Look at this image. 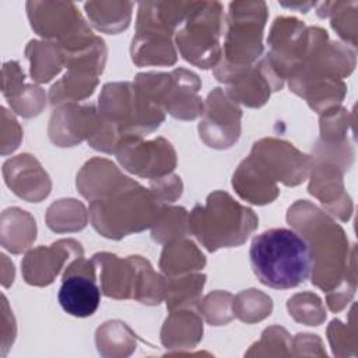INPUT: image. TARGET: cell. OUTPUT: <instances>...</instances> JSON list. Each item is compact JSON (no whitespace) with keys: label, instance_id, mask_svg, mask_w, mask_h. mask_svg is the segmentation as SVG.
Returning a JSON list of instances; mask_svg holds the SVG:
<instances>
[{"label":"cell","instance_id":"cell-1","mask_svg":"<svg viewBox=\"0 0 358 358\" xmlns=\"http://www.w3.org/2000/svg\"><path fill=\"white\" fill-rule=\"evenodd\" d=\"M249 257L259 281L275 289L301 285L313 267L308 241L287 228H273L255 236Z\"/></svg>","mask_w":358,"mask_h":358},{"label":"cell","instance_id":"cell-2","mask_svg":"<svg viewBox=\"0 0 358 358\" xmlns=\"http://www.w3.org/2000/svg\"><path fill=\"white\" fill-rule=\"evenodd\" d=\"M256 227L255 213L222 192L211 193L207 206L197 204L189 217L190 231L210 252L242 245Z\"/></svg>","mask_w":358,"mask_h":358},{"label":"cell","instance_id":"cell-3","mask_svg":"<svg viewBox=\"0 0 358 358\" xmlns=\"http://www.w3.org/2000/svg\"><path fill=\"white\" fill-rule=\"evenodd\" d=\"M267 20L264 1H232L227 17L225 36L227 60L214 71L220 81L228 83L255 62L262 50V34Z\"/></svg>","mask_w":358,"mask_h":358},{"label":"cell","instance_id":"cell-4","mask_svg":"<svg viewBox=\"0 0 358 358\" xmlns=\"http://www.w3.org/2000/svg\"><path fill=\"white\" fill-rule=\"evenodd\" d=\"M161 208L158 196L152 190L130 182L110 196L91 201L90 214L94 228L106 238L120 239L130 232L143 231L152 224L133 210Z\"/></svg>","mask_w":358,"mask_h":358},{"label":"cell","instance_id":"cell-5","mask_svg":"<svg viewBox=\"0 0 358 358\" xmlns=\"http://www.w3.org/2000/svg\"><path fill=\"white\" fill-rule=\"evenodd\" d=\"M222 29V6L218 1H194L183 25L176 32L182 56L203 69L220 59V35Z\"/></svg>","mask_w":358,"mask_h":358},{"label":"cell","instance_id":"cell-6","mask_svg":"<svg viewBox=\"0 0 358 358\" xmlns=\"http://www.w3.org/2000/svg\"><path fill=\"white\" fill-rule=\"evenodd\" d=\"M27 11L32 29L56 39L66 53L78 52L96 39L73 3L28 1Z\"/></svg>","mask_w":358,"mask_h":358},{"label":"cell","instance_id":"cell-7","mask_svg":"<svg viewBox=\"0 0 358 358\" xmlns=\"http://www.w3.org/2000/svg\"><path fill=\"white\" fill-rule=\"evenodd\" d=\"M136 85L175 117L194 119L203 113V103L197 96L200 80L192 71L176 69L171 74L144 73L136 77Z\"/></svg>","mask_w":358,"mask_h":358},{"label":"cell","instance_id":"cell-8","mask_svg":"<svg viewBox=\"0 0 358 358\" xmlns=\"http://www.w3.org/2000/svg\"><path fill=\"white\" fill-rule=\"evenodd\" d=\"M57 299L63 310L76 317L95 313L101 302V288L96 285L94 262L76 257L62 278Z\"/></svg>","mask_w":358,"mask_h":358},{"label":"cell","instance_id":"cell-9","mask_svg":"<svg viewBox=\"0 0 358 358\" xmlns=\"http://www.w3.org/2000/svg\"><path fill=\"white\" fill-rule=\"evenodd\" d=\"M119 162L138 176L158 178L175 168V151L164 138L143 143L140 137H126L116 151Z\"/></svg>","mask_w":358,"mask_h":358},{"label":"cell","instance_id":"cell-10","mask_svg":"<svg viewBox=\"0 0 358 358\" xmlns=\"http://www.w3.org/2000/svg\"><path fill=\"white\" fill-rule=\"evenodd\" d=\"M241 109L221 88L210 92L206 117L199 126L200 137L213 148H228L241 133Z\"/></svg>","mask_w":358,"mask_h":358},{"label":"cell","instance_id":"cell-11","mask_svg":"<svg viewBox=\"0 0 358 358\" xmlns=\"http://www.w3.org/2000/svg\"><path fill=\"white\" fill-rule=\"evenodd\" d=\"M101 127V116L92 105H66L53 112L49 124L50 140L60 147H71L85 137H94Z\"/></svg>","mask_w":358,"mask_h":358},{"label":"cell","instance_id":"cell-12","mask_svg":"<svg viewBox=\"0 0 358 358\" xmlns=\"http://www.w3.org/2000/svg\"><path fill=\"white\" fill-rule=\"evenodd\" d=\"M83 252L80 243L73 239L59 241L52 248H38L27 253L22 260V273L28 284L48 285L59 273L69 253Z\"/></svg>","mask_w":358,"mask_h":358},{"label":"cell","instance_id":"cell-13","mask_svg":"<svg viewBox=\"0 0 358 358\" xmlns=\"http://www.w3.org/2000/svg\"><path fill=\"white\" fill-rule=\"evenodd\" d=\"M273 180L267 171L250 157L239 165L232 185L242 199L255 204H266L278 194V189Z\"/></svg>","mask_w":358,"mask_h":358},{"label":"cell","instance_id":"cell-14","mask_svg":"<svg viewBox=\"0 0 358 358\" xmlns=\"http://www.w3.org/2000/svg\"><path fill=\"white\" fill-rule=\"evenodd\" d=\"M131 59L136 64H173L176 53L171 43V35L143 31L137 32L131 42Z\"/></svg>","mask_w":358,"mask_h":358},{"label":"cell","instance_id":"cell-15","mask_svg":"<svg viewBox=\"0 0 358 358\" xmlns=\"http://www.w3.org/2000/svg\"><path fill=\"white\" fill-rule=\"evenodd\" d=\"M4 166L24 175V180L13 185L10 189L20 197L29 201H39L49 194V180H32V178H45L46 172L41 168L38 161L28 154L18 155L17 158L8 159Z\"/></svg>","mask_w":358,"mask_h":358},{"label":"cell","instance_id":"cell-16","mask_svg":"<svg viewBox=\"0 0 358 358\" xmlns=\"http://www.w3.org/2000/svg\"><path fill=\"white\" fill-rule=\"evenodd\" d=\"M85 11L94 27L102 32L117 34L129 27L131 1H88Z\"/></svg>","mask_w":358,"mask_h":358},{"label":"cell","instance_id":"cell-17","mask_svg":"<svg viewBox=\"0 0 358 358\" xmlns=\"http://www.w3.org/2000/svg\"><path fill=\"white\" fill-rule=\"evenodd\" d=\"M98 74L90 70L70 67L69 73L56 83L49 92V99L53 105H59L63 102H74L76 99L85 98L94 92Z\"/></svg>","mask_w":358,"mask_h":358},{"label":"cell","instance_id":"cell-18","mask_svg":"<svg viewBox=\"0 0 358 358\" xmlns=\"http://www.w3.org/2000/svg\"><path fill=\"white\" fill-rule=\"evenodd\" d=\"M27 57L31 62V76L38 83H48L55 74H57L63 66L64 53H62L57 43H45V59L31 45L27 46Z\"/></svg>","mask_w":358,"mask_h":358},{"label":"cell","instance_id":"cell-19","mask_svg":"<svg viewBox=\"0 0 358 358\" xmlns=\"http://www.w3.org/2000/svg\"><path fill=\"white\" fill-rule=\"evenodd\" d=\"M204 275H190L186 278H180L178 281H172L168 287V296H166V306L173 309L176 306H186L192 305L197 301L199 292L204 285Z\"/></svg>","mask_w":358,"mask_h":358},{"label":"cell","instance_id":"cell-20","mask_svg":"<svg viewBox=\"0 0 358 358\" xmlns=\"http://www.w3.org/2000/svg\"><path fill=\"white\" fill-rule=\"evenodd\" d=\"M288 310H289V315L292 316H295L301 310H308L310 312L316 324H319L323 320V317H326V313H323V309H322L320 299L313 294L295 295L288 301Z\"/></svg>","mask_w":358,"mask_h":358}]
</instances>
